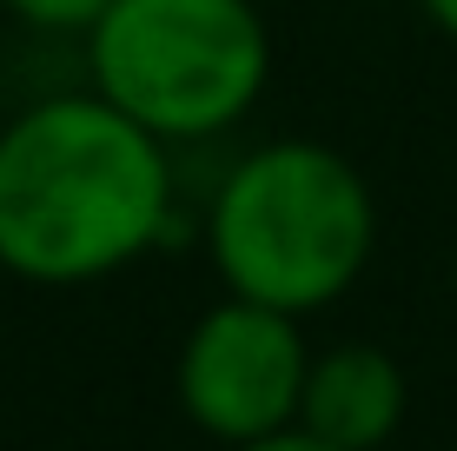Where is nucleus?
Wrapping results in <instances>:
<instances>
[{
	"mask_svg": "<svg viewBox=\"0 0 457 451\" xmlns=\"http://www.w3.org/2000/svg\"><path fill=\"white\" fill-rule=\"evenodd\" d=\"M179 220L172 146L100 93H46L0 120V272L73 292L146 259Z\"/></svg>",
	"mask_w": 457,
	"mask_h": 451,
	"instance_id": "f257e3e1",
	"label": "nucleus"
},
{
	"mask_svg": "<svg viewBox=\"0 0 457 451\" xmlns=\"http://www.w3.org/2000/svg\"><path fill=\"white\" fill-rule=\"evenodd\" d=\"M199 239L226 292L312 319L365 279L378 253V199L338 146L286 133L219 173Z\"/></svg>",
	"mask_w": 457,
	"mask_h": 451,
	"instance_id": "f03ea898",
	"label": "nucleus"
},
{
	"mask_svg": "<svg viewBox=\"0 0 457 451\" xmlns=\"http://www.w3.org/2000/svg\"><path fill=\"white\" fill-rule=\"evenodd\" d=\"M87 87L166 146L232 133L272 87L259 0H113L87 34Z\"/></svg>",
	"mask_w": 457,
	"mask_h": 451,
	"instance_id": "7ed1b4c3",
	"label": "nucleus"
},
{
	"mask_svg": "<svg viewBox=\"0 0 457 451\" xmlns=\"http://www.w3.org/2000/svg\"><path fill=\"white\" fill-rule=\"evenodd\" d=\"M305 372H312L305 319L226 292L186 325L179 359H172V398L199 438L232 451L265 438V431L298 425Z\"/></svg>",
	"mask_w": 457,
	"mask_h": 451,
	"instance_id": "20e7f679",
	"label": "nucleus"
},
{
	"mask_svg": "<svg viewBox=\"0 0 457 451\" xmlns=\"http://www.w3.org/2000/svg\"><path fill=\"white\" fill-rule=\"evenodd\" d=\"M404 412H411V379L385 346L345 338V346L312 352L305 398H298V425L312 438L338 451H385L404 431Z\"/></svg>",
	"mask_w": 457,
	"mask_h": 451,
	"instance_id": "39448f33",
	"label": "nucleus"
},
{
	"mask_svg": "<svg viewBox=\"0 0 457 451\" xmlns=\"http://www.w3.org/2000/svg\"><path fill=\"white\" fill-rule=\"evenodd\" d=\"M106 7L113 0H0L7 21H21L27 34H54V40H87Z\"/></svg>",
	"mask_w": 457,
	"mask_h": 451,
	"instance_id": "423d86ee",
	"label": "nucleus"
},
{
	"mask_svg": "<svg viewBox=\"0 0 457 451\" xmlns=\"http://www.w3.org/2000/svg\"><path fill=\"white\" fill-rule=\"evenodd\" d=\"M232 451H338V445L312 438L305 425H286V431H265V438H252V445H232Z\"/></svg>",
	"mask_w": 457,
	"mask_h": 451,
	"instance_id": "0eeeda50",
	"label": "nucleus"
},
{
	"mask_svg": "<svg viewBox=\"0 0 457 451\" xmlns=\"http://www.w3.org/2000/svg\"><path fill=\"white\" fill-rule=\"evenodd\" d=\"M418 13H424V21H431L451 46H457V0H418Z\"/></svg>",
	"mask_w": 457,
	"mask_h": 451,
	"instance_id": "6e6552de",
	"label": "nucleus"
},
{
	"mask_svg": "<svg viewBox=\"0 0 457 451\" xmlns=\"http://www.w3.org/2000/svg\"><path fill=\"white\" fill-rule=\"evenodd\" d=\"M451 299H457V246H451Z\"/></svg>",
	"mask_w": 457,
	"mask_h": 451,
	"instance_id": "1a4fd4ad",
	"label": "nucleus"
},
{
	"mask_svg": "<svg viewBox=\"0 0 457 451\" xmlns=\"http://www.w3.org/2000/svg\"><path fill=\"white\" fill-rule=\"evenodd\" d=\"M451 451H457V445H451Z\"/></svg>",
	"mask_w": 457,
	"mask_h": 451,
	"instance_id": "9d476101",
	"label": "nucleus"
}]
</instances>
